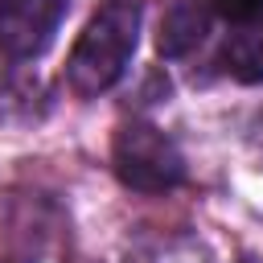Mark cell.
Returning <instances> with one entry per match:
<instances>
[{"instance_id":"cell-2","label":"cell","mask_w":263,"mask_h":263,"mask_svg":"<svg viewBox=\"0 0 263 263\" xmlns=\"http://www.w3.org/2000/svg\"><path fill=\"white\" fill-rule=\"evenodd\" d=\"M115 177L136 193H168L185 181V160L177 144L152 123H123L111 140Z\"/></svg>"},{"instance_id":"cell-3","label":"cell","mask_w":263,"mask_h":263,"mask_svg":"<svg viewBox=\"0 0 263 263\" xmlns=\"http://www.w3.org/2000/svg\"><path fill=\"white\" fill-rule=\"evenodd\" d=\"M62 16H66V0H4V8H0V49H8L12 58L45 53Z\"/></svg>"},{"instance_id":"cell-4","label":"cell","mask_w":263,"mask_h":263,"mask_svg":"<svg viewBox=\"0 0 263 263\" xmlns=\"http://www.w3.org/2000/svg\"><path fill=\"white\" fill-rule=\"evenodd\" d=\"M210 33V8L201 0H177L156 29V53L160 58H181L189 53L201 37Z\"/></svg>"},{"instance_id":"cell-6","label":"cell","mask_w":263,"mask_h":263,"mask_svg":"<svg viewBox=\"0 0 263 263\" xmlns=\"http://www.w3.org/2000/svg\"><path fill=\"white\" fill-rule=\"evenodd\" d=\"M214 12H222L234 25H247L263 16V0H214Z\"/></svg>"},{"instance_id":"cell-5","label":"cell","mask_w":263,"mask_h":263,"mask_svg":"<svg viewBox=\"0 0 263 263\" xmlns=\"http://www.w3.org/2000/svg\"><path fill=\"white\" fill-rule=\"evenodd\" d=\"M222 70L247 86L263 82V25L247 21L222 41Z\"/></svg>"},{"instance_id":"cell-1","label":"cell","mask_w":263,"mask_h":263,"mask_svg":"<svg viewBox=\"0 0 263 263\" xmlns=\"http://www.w3.org/2000/svg\"><path fill=\"white\" fill-rule=\"evenodd\" d=\"M136 37H140V4H132V0L107 4L99 16H90L66 62L70 90L90 99V95H103L107 86H115L136 53Z\"/></svg>"}]
</instances>
